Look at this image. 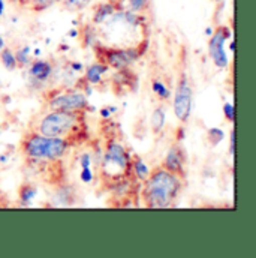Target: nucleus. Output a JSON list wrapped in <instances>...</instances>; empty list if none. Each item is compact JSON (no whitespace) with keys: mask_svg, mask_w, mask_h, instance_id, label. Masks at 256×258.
Instances as JSON below:
<instances>
[{"mask_svg":"<svg viewBox=\"0 0 256 258\" xmlns=\"http://www.w3.org/2000/svg\"><path fill=\"white\" fill-rule=\"evenodd\" d=\"M3 47H5V41H3V38L0 36V50H2Z\"/></svg>","mask_w":256,"mask_h":258,"instance_id":"30","label":"nucleus"},{"mask_svg":"<svg viewBox=\"0 0 256 258\" xmlns=\"http://www.w3.org/2000/svg\"><path fill=\"white\" fill-rule=\"evenodd\" d=\"M232 36V32L228 26H217L216 30L211 33L210 36V41H208V54H210V59L213 60V63L216 64V68L219 69H225L229 60H228V56L225 53V44L226 41H229Z\"/></svg>","mask_w":256,"mask_h":258,"instance_id":"8","label":"nucleus"},{"mask_svg":"<svg viewBox=\"0 0 256 258\" xmlns=\"http://www.w3.org/2000/svg\"><path fill=\"white\" fill-rule=\"evenodd\" d=\"M93 0H62L64 9L70 11V12H79L82 9H86Z\"/></svg>","mask_w":256,"mask_h":258,"instance_id":"21","label":"nucleus"},{"mask_svg":"<svg viewBox=\"0 0 256 258\" xmlns=\"http://www.w3.org/2000/svg\"><path fill=\"white\" fill-rule=\"evenodd\" d=\"M113 2H114L120 9H123V8H122V5H123V2H125V0H113Z\"/></svg>","mask_w":256,"mask_h":258,"instance_id":"28","label":"nucleus"},{"mask_svg":"<svg viewBox=\"0 0 256 258\" xmlns=\"http://www.w3.org/2000/svg\"><path fill=\"white\" fill-rule=\"evenodd\" d=\"M192 99L193 90L189 81V75L186 72V68H182L176 87H174V99H173V108L177 120L185 125L188 123L191 113H192Z\"/></svg>","mask_w":256,"mask_h":258,"instance_id":"6","label":"nucleus"},{"mask_svg":"<svg viewBox=\"0 0 256 258\" xmlns=\"http://www.w3.org/2000/svg\"><path fill=\"white\" fill-rule=\"evenodd\" d=\"M81 179H82V182H86V183H89V182L92 180V171L89 170V167L82 168V174H81Z\"/></svg>","mask_w":256,"mask_h":258,"instance_id":"25","label":"nucleus"},{"mask_svg":"<svg viewBox=\"0 0 256 258\" xmlns=\"http://www.w3.org/2000/svg\"><path fill=\"white\" fill-rule=\"evenodd\" d=\"M130 171H132V177H133L135 180H138L139 183H142V182L147 179L148 173H150L147 164L144 162V159H142L139 155H133V156H132V161H130Z\"/></svg>","mask_w":256,"mask_h":258,"instance_id":"15","label":"nucleus"},{"mask_svg":"<svg viewBox=\"0 0 256 258\" xmlns=\"http://www.w3.org/2000/svg\"><path fill=\"white\" fill-rule=\"evenodd\" d=\"M211 2H214L216 5H222V3H223L225 0H211Z\"/></svg>","mask_w":256,"mask_h":258,"instance_id":"31","label":"nucleus"},{"mask_svg":"<svg viewBox=\"0 0 256 258\" xmlns=\"http://www.w3.org/2000/svg\"><path fill=\"white\" fill-rule=\"evenodd\" d=\"M130 161L132 155L126 150V147L111 138L105 146V153L99 165V177L102 179V183L105 186H111L125 177H130Z\"/></svg>","mask_w":256,"mask_h":258,"instance_id":"4","label":"nucleus"},{"mask_svg":"<svg viewBox=\"0 0 256 258\" xmlns=\"http://www.w3.org/2000/svg\"><path fill=\"white\" fill-rule=\"evenodd\" d=\"M69 149L70 144L63 138L45 137L30 129L23 135L20 143V150L26 164L60 161L66 156Z\"/></svg>","mask_w":256,"mask_h":258,"instance_id":"3","label":"nucleus"},{"mask_svg":"<svg viewBox=\"0 0 256 258\" xmlns=\"http://www.w3.org/2000/svg\"><path fill=\"white\" fill-rule=\"evenodd\" d=\"M47 110L51 111H72V113H87L90 108L89 99L79 90L67 89L64 92L56 93L47 99Z\"/></svg>","mask_w":256,"mask_h":258,"instance_id":"7","label":"nucleus"},{"mask_svg":"<svg viewBox=\"0 0 256 258\" xmlns=\"http://www.w3.org/2000/svg\"><path fill=\"white\" fill-rule=\"evenodd\" d=\"M14 53H15V59H17V66L24 68L30 63V48L29 47H21L20 50H17Z\"/></svg>","mask_w":256,"mask_h":258,"instance_id":"22","label":"nucleus"},{"mask_svg":"<svg viewBox=\"0 0 256 258\" xmlns=\"http://www.w3.org/2000/svg\"><path fill=\"white\" fill-rule=\"evenodd\" d=\"M0 62L8 71H14L17 66V59H15V53L9 48V47H3L0 50Z\"/></svg>","mask_w":256,"mask_h":258,"instance_id":"20","label":"nucleus"},{"mask_svg":"<svg viewBox=\"0 0 256 258\" xmlns=\"http://www.w3.org/2000/svg\"><path fill=\"white\" fill-rule=\"evenodd\" d=\"M53 74V63L45 59H38L29 63V75L38 83L47 81Z\"/></svg>","mask_w":256,"mask_h":258,"instance_id":"12","label":"nucleus"},{"mask_svg":"<svg viewBox=\"0 0 256 258\" xmlns=\"http://www.w3.org/2000/svg\"><path fill=\"white\" fill-rule=\"evenodd\" d=\"M86 114L87 113L47 110V113H44L42 116L39 114L32 119L29 129L45 137L63 138L70 144V147H76L89 140Z\"/></svg>","mask_w":256,"mask_h":258,"instance_id":"1","label":"nucleus"},{"mask_svg":"<svg viewBox=\"0 0 256 258\" xmlns=\"http://www.w3.org/2000/svg\"><path fill=\"white\" fill-rule=\"evenodd\" d=\"M229 50H231L232 53H234V50H235V42H234V39H232L231 44H229Z\"/></svg>","mask_w":256,"mask_h":258,"instance_id":"29","label":"nucleus"},{"mask_svg":"<svg viewBox=\"0 0 256 258\" xmlns=\"http://www.w3.org/2000/svg\"><path fill=\"white\" fill-rule=\"evenodd\" d=\"M17 194H18V200H20L21 206H29L32 203V200L36 197L38 188L33 183H30V182H24V183L20 185Z\"/></svg>","mask_w":256,"mask_h":258,"instance_id":"16","label":"nucleus"},{"mask_svg":"<svg viewBox=\"0 0 256 258\" xmlns=\"http://www.w3.org/2000/svg\"><path fill=\"white\" fill-rule=\"evenodd\" d=\"M150 126H151V131L153 134H159L163 126H165V110L162 107H157L153 114H151V119H150Z\"/></svg>","mask_w":256,"mask_h":258,"instance_id":"19","label":"nucleus"},{"mask_svg":"<svg viewBox=\"0 0 256 258\" xmlns=\"http://www.w3.org/2000/svg\"><path fill=\"white\" fill-rule=\"evenodd\" d=\"M108 71H110V68H108L107 64L96 60L95 63L90 64V66L87 68V71H86V77H84V81H86L87 84L98 86V84H101V83H102V80H104V77H105V74H107Z\"/></svg>","mask_w":256,"mask_h":258,"instance_id":"14","label":"nucleus"},{"mask_svg":"<svg viewBox=\"0 0 256 258\" xmlns=\"http://www.w3.org/2000/svg\"><path fill=\"white\" fill-rule=\"evenodd\" d=\"M148 41L135 47H110L101 42L95 44V53L98 62L105 63L110 69H123L136 62L147 50Z\"/></svg>","mask_w":256,"mask_h":258,"instance_id":"5","label":"nucleus"},{"mask_svg":"<svg viewBox=\"0 0 256 258\" xmlns=\"http://www.w3.org/2000/svg\"><path fill=\"white\" fill-rule=\"evenodd\" d=\"M234 152H235V132H234V129H232V132H231V140H229V153L234 155Z\"/></svg>","mask_w":256,"mask_h":258,"instance_id":"26","label":"nucleus"},{"mask_svg":"<svg viewBox=\"0 0 256 258\" xmlns=\"http://www.w3.org/2000/svg\"><path fill=\"white\" fill-rule=\"evenodd\" d=\"M135 84H136V75L130 71V68H123V69L116 71L113 77V86H114L116 93L122 90L119 96L125 95L126 92H132L135 89Z\"/></svg>","mask_w":256,"mask_h":258,"instance_id":"10","label":"nucleus"},{"mask_svg":"<svg viewBox=\"0 0 256 258\" xmlns=\"http://www.w3.org/2000/svg\"><path fill=\"white\" fill-rule=\"evenodd\" d=\"M3 12H5V0H0V18L3 17Z\"/></svg>","mask_w":256,"mask_h":258,"instance_id":"27","label":"nucleus"},{"mask_svg":"<svg viewBox=\"0 0 256 258\" xmlns=\"http://www.w3.org/2000/svg\"><path fill=\"white\" fill-rule=\"evenodd\" d=\"M185 188V180L168 171L162 165L150 170L147 179L141 183L142 206L148 209H169L176 206Z\"/></svg>","mask_w":256,"mask_h":258,"instance_id":"2","label":"nucleus"},{"mask_svg":"<svg viewBox=\"0 0 256 258\" xmlns=\"http://www.w3.org/2000/svg\"><path fill=\"white\" fill-rule=\"evenodd\" d=\"M160 165L185 180L188 176V168H186L188 167V156H186L185 149L180 144L171 146V149L168 150V153L163 158Z\"/></svg>","mask_w":256,"mask_h":258,"instance_id":"9","label":"nucleus"},{"mask_svg":"<svg viewBox=\"0 0 256 258\" xmlns=\"http://www.w3.org/2000/svg\"><path fill=\"white\" fill-rule=\"evenodd\" d=\"M207 137H208V141H210V144H211V146H217V144L223 140L225 134H223V131H222V129L211 128V129H208Z\"/></svg>","mask_w":256,"mask_h":258,"instance_id":"23","label":"nucleus"},{"mask_svg":"<svg viewBox=\"0 0 256 258\" xmlns=\"http://www.w3.org/2000/svg\"><path fill=\"white\" fill-rule=\"evenodd\" d=\"M151 89H153V93L157 96L159 101H169L171 96H173V92H171V87L166 86L162 80L159 78H154L151 81Z\"/></svg>","mask_w":256,"mask_h":258,"instance_id":"17","label":"nucleus"},{"mask_svg":"<svg viewBox=\"0 0 256 258\" xmlns=\"http://www.w3.org/2000/svg\"><path fill=\"white\" fill-rule=\"evenodd\" d=\"M151 0H125L122 8L135 14H145L150 9Z\"/></svg>","mask_w":256,"mask_h":258,"instance_id":"18","label":"nucleus"},{"mask_svg":"<svg viewBox=\"0 0 256 258\" xmlns=\"http://www.w3.org/2000/svg\"><path fill=\"white\" fill-rule=\"evenodd\" d=\"M223 114H225V119L229 123H234V120H235V108H234V104L225 102L223 104Z\"/></svg>","mask_w":256,"mask_h":258,"instance_id":"24","label":"nucleus"},{"mask_svg":"<svg viewBox=\"0 0 256 258\" xmlns=\"http://www.w3.org/2000/svg\"><path fill=\"white\" fill-rule=\"evenodd\" d=\"M117 9H120L113 0H104L98 5L93 6L92 11V24L93 26H99L104 21H107Z\"/></svg>","mask_w":256,"mask_h":258,"instance_id":"11","label":"nucleus"},{"mask_svg":"<svg viewBox=\"0 0 256 258\" xmlns=\"http://www.w3.org/2000/svg\"><path fill=\"white\" fill-rule=\"evenodd\" d=\"M60 2L62 0H9V3L15 8L30 12H44Z\"/></svg>","mask_w":256,"mask_h":258,"instance_id":"13","label":"nucleus"}]
</instances>
